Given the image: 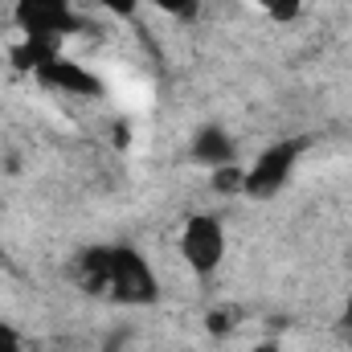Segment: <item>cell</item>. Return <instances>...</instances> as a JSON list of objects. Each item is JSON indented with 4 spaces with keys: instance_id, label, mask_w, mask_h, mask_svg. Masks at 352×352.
<instances>
[{
    "instance_id": "6da1fadb",
    "label": "cell",
    "mask_w": 352,
    "mask_h": 352,
    "mask_svg": "<svg viewBox=\"0 0 352 352\" xmlns=\"http://www.w3.org/2000/svg\"><path fill=\"white\" fill-rule=\"evenodd\" d=\"M74 283L123 307H156L160 303V274L148 254L127 242H98L74 258Z\"/></svg>"
},
{
    "instance_id": "7a4b0ae2",
    "label": "cell",
    "mask_w": 352,
    "mask_h": 352,
    "mask_svg": "<svg viewBox=\"0 0 352 352\" xmlns=\"http://www.w3.org/2000/svg\"><path fill=\"white\" fill-rule=\"evenodd\" d=\"M307 148H311L307 135H287V140L266 144L263 152L254 156V164L246 168L242 197H250V201H270V197H278V192L291 184V176L299 168V160L307 156Z\"/></svg>"
},
{
    "instance_id": "3957f363",
    "label": "cell",
    "mask_w": 352,
    "mask_h": 352,
    "mask_svg": "<svg viewBox=\"0 0 352 352\" xmlns=\"http://www.w3.org/2000/svg\"><path fill=\"white\" fill-rule=\"evenodd\" d=\"M226 250H230V238H226V226H221L217 213H188L184 217V226H180V258L188 263L192 274L209 278L226 263Z\"/></svg>"
},
{
    "instance_id": "277c9868",
    "label": "cell",
    "mask_w": 352,
    "mask_h": 352,
    "mask_svg": "<svg viewBox=\"0 0 352 352\" xmlns=\"http://www.w3.org/2000/svg\"><path fill=\"white\" fill-rule=\"evenodd\" d=\"M12 25L21 37H50L66 41L82 33V16L70 0H12Z\"/></svg>"
},
{
    "instance_id": "5b68a950",
    "label": "cell",
    "mask_w": 352,
    "mask_h": 352,
    "mask_svg": "<svg viewBox=\"0 0 352 352\" xmlns=\"http://www.w3.org/2000/svg\"><path fill=\"white\" fill-rule=\"evenodd\" d=\"M37 82L62 90V94H74V98H102V94H107V82H102L94 70L70 62V58H54V62L37 74Z\"/></svg>"
},
{
    "instance_id": "8992f818",
    "label": "cell",
    "mask_w": 352,
    "mask_h": 352,
    "mask_svg": "<svg viewBox=\"0 0 352 352\" xmlns=\"http://www.w3.org/2000/svg\"><path fill=\"white\" fill-rule=\"evenodd\" d=\"M188 156L213 173V168L238 164V144H234V135H230L226 127L205 123V127H197V135H192V144H188Z\"/></svg>"
},
{
    "instance_id": "52a82bcc",
    "label": "cell",
    "mask_w": 352,
    "mask_h": 352,
    "mask_svg": "<svg viewBox=\"0 0 352 352\" xmlns=\"http://www.w3.org/2000/svg\"><path fill=\"white\" fill-rule=\"evenodd\" d=\"M8 58H12V66L21 70V74H41L54 58H62V41H50V37H21L12 50H8Z\"/></svg>"
},
{
    "instance_id": "ba28073f",
    "label": "cell",
    "mask_w": 352,
    "mask_h": 352,
    "mask_svg": "<svg viewBox=\"0 0 352 352\" xmlns=\"http://www.w3.org/2000/svg\"><path fill=\"white\" fill-rule=\"evenodd\" d=\"M209 184L226 197H242V184H246V168L242 164H226V168H213Z\"/></svg>"
},
{
    "instance_id": "9c48e42d",
    "label": "cell",
    "mask_w": 352,
    "mask_h": 352,
    "mask_svg": "<svg viewBox=\"0 0 352 352\" xmlns=\"http://www.w3.org/2000/svg\"><path fill=\"white\" fill-rule=\"evenodd\" d=\"M263 4V12L270 21H278V25H291L299 12H303V0H258Z\"/></svg>"
},
{
    "instance_id": "30bf717a",
    "label": "cell",
    "mask_w": 352,
    "mask_h": 352,
    "mask_svg": "<svg viewBox=\"0 0 352 352\" xmlns=\"http://www.w3.org/2000/svg\"><path fill=\"white\" fill-rule=\"evenodd\" d=\"M0 352H37V349L25 340V332H21L16 324L0 320Z\"/></svg>"
},
{
    "instance_id": "8fae6325",
    "label": "cell",
    "mask_w": 352,
    "mask_h": 352,
    "mask_svg": "<svg viewBox=\"0 0 352 352\" xmlns=\"http://www.w3.org/2000/svg\"><path fill=\"white\" fill-rule=\"evenodd\" d=\"M152 8H160V12H168V16H180V21H192L197 16V8L205 4V0H148Z\"/></svg>"
},
{
    "instance_id": "7c38bea8",
    "label": "cell",
    "mask_w": 352,
    "mask_h": 352,
    "mask_svg": "<svg viewBox=\"0 0 352 352\" xmlns=\"http://www.w3.org/2000/svg\"><path fill=\"white\" fill-rule=\"evenodd\" d=\"M90 4H98L102 12H111V16H119V21H131V16L140 12V0H90Z\"/></svg>"
},
{
    "instance_id": "4fadbf2b",
    "label": "cell",
    "mask_w": 352,
    "mask_h": 352,
    "mask_svg": "<svg viewBox=\"0 0 352 352\" xmlns=\"http://www.w3.org/2000/svg\"><path fill=\"white\" fill-rule=\"evenodd\" d=\"M246 352H283V344L278 340H258V344H250Z\"/></svg>"
},
{
    "instance_id": "5bb4252c",
    "label": "cell",
    "mask_w": 352,
    "mask_h": 352,
    "mask_svg": "<svg viewBox=\"0 0 352 352\" xmlns=\"http://www.w3.org/2000/svg\"><path fill=\"white\" fill-rule=\"evenodd\" d=\"M340 320H344V328L352 332V291H349V299H344V311H340Z\"/></svg>"
}]
</instances>
